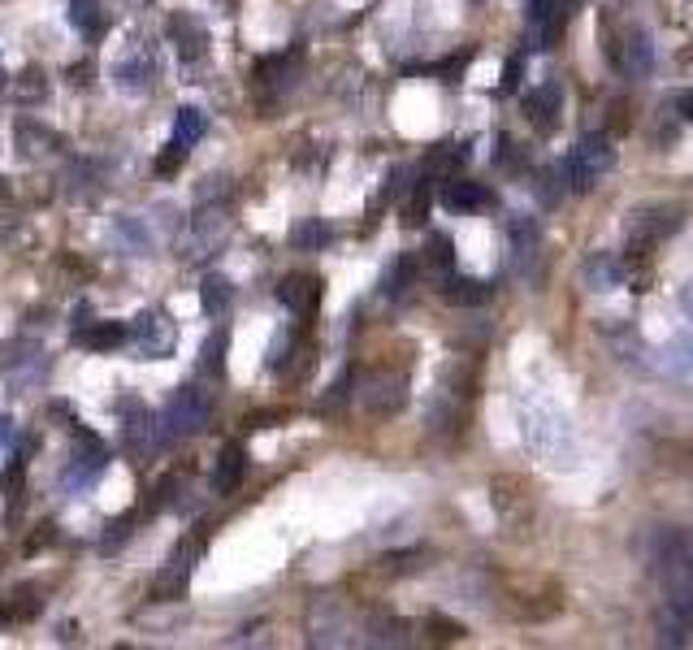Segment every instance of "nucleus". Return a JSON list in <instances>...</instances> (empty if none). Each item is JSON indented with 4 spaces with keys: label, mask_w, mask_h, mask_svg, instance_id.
<instances>
[{
    "label": "nucleus",
    "mask_w": 693,
    "mask_h": 650,
    "mask_svg": "<svg viewBox=\"0 0 693 650\" xmlns=\"http://www.w3.org/2000/svg\"><path fill=\"white\" fill-rule=\"evenodd\" d=\"M18 91H26V96H39V91H44V83H39V70H26V87H18Z\"/></svg>",
    "instance_id": "58836bf2"
},
{
    "label": "nucleus",
    "mask_w": 693,
    "mask_h": 650,
    "mask_svg": "<svg viewBox=\"0 0 693 650\" xmlns=\"http://www.w3.org/2000/svg\"><path fill=\"white\" fill-rule=\"evenodd\" d=\"M442 299L455 308H477L490 299V282H477V278H447L442 282Z\"/></svg>",
    "instance_id": "412c9836"
},
{
    "label": "nucleus",
    "mask_w": 693,
    "mask_h": 650,
    "mask_svg": "<svg viewBox=\"0 0 693 650\" xmlns=\"http://www.w3.org/2000/svg\"><path fill=\"white\" fill-rule=\"evenodd\" d=\"M425 213H429V187L425 182H416L412 200H408V208H403V221H408V226H425Z\"/></svg>",
    "instance_id": "72a5a7b5"
},
{
    "label": "nucleus",
    "mask_w": 693,
    "mask_h": 650,
    "mask_svg": "<svg viewBox=\"0 0 693 650\" xmlns=\"http://www.w3.org/2000/svg\"><path fill=\"white\" fill-rule=\"evenodd\" d=\"M204 130H208V113L204 109H195V104H182L178 117H174V143L182 152L195 148V143L204 139Z\"/></svg>",
    "instance_id": "4be33fe9"
},
{
    "label": "nucleus",
    "mask_w": 693,
    "mask_h": 650,
    "mask_svg": "<svg viewBox=\"0 0 693 650\" xmlns=\"http://www.w3.org/2000/svg\"><path fill=\"white\" fill-rule=\"evenodd\" d=\"M208 416H213V399H208V390L200 386H178L174 395H169L165 403V412H161V438L165 442H178V438H191V434H200V429L208 425Z\"/></svg>",
    "instance_id": "7ed1b4c3"
},
{
    "label": "nucleus",
    "mask_w": 693,
    "mask_h": 650,
    "mask_svg": "<svg viewBox=\"0 0 693 650\" xmlns=\"http://www.w3.org/2000/svg\"><path fill=\"white\" fill-rule=\"evenodd\" d=\"M130 338V325L122 321H91V330H78V343L87 351H117Z\"/></svg>",
    "instance_id": "aec40b11"
},
{
    "label": "nucleus",
    "mask_w": 693,
    "mask_h": 650,
    "mask_svg": "<svg viewBox=\"0 0 693 650\" xmlns=\"http://www.w3.org/2000/svg\"><path fill=\"white\" fill-rule=\"evenodd\" d=\"M169 35H174L178 57L187 61V65H191V61H200L204 52H208V31L191 18V13H174V18H169Z\"/></svg>",
    "instance_id": "2eb2a0df"
},
{
    "label": "nucleus",
    "mask_w": 693,
    "mask_h": 650,
    "mask_svg": "<svg viewBox=\"0 0 693 650\" xmlns=\"http://www.w3.org/2000/svg\"><path fill=\"white\" fill-rule=\"evenodd\" d=\"M507 239H512L516 265H529L533 252H538V226H533V217H512V221H507Z\"/></svg>",
    "instance_id": "b1692460"
},
{
    "label": "nucleus",
    "mask_w": 693,
    "mask_h": 650,
    "mask_svg": "<svg viewBox=\"0 0 693 650\" xmlns=\"http://www.w3.org/2000/svg\"><path fill=\"white\" fill-rule=\"evenodd\" d=\"M369 633H373L369 642H377V646H399V642H408V624H403V620H390V616L373 620Z\"/></svg>",
    "instance_id": "c756f323"
},
{
    "label": "nucleus",
    "mask_w": 693,
    "mask_h": 650,
    "mask_svg": "<svg viewBox=\"0 0 693 650\" xmlns=\"http://www.w3.org/2000/svg\"><path fill=\"white\" fill-rule=\"evenodd\" d=\"M291 243L299 247V252H321L325 243H330V226L317 217H304V221H295L291 226Z\"/></svg>",
    "instance_id": "cd10ccee"
},
{
    "label": "nucleus",
    "mask_w": 693,
    "mask_h": 650,
    "mask_svg": "<svg viewBox=\"0 0 693 650\" xmlns=\"http://www.w3.org/2000/svg\"><path fill=\"white\" fill-rule=\"evenodd\" d=\"M681 226H685L681 200H642L624 217V239H629V252H646V247H659L663 239H672Z\"/></svg>",
    "instance_id": "f257e3e1"
},
{
    "label": "nucleus",
    "mask_w": 693,
    "mask_h": 650,
    "mask_svg": "<svg viewBox=\"0 0 693 650\" xmlns=\"http://www.w3.org/2000/svg\"><path fill=\"white\" fill-rule=\"evenodd\" d=\"M9 438H13V421L9 416H0V447H9Z\"/></svg>",
    "instance_id": "ea45409f"
},
{
    "label": "nucleus",
    "mask_w": 693,
    "mask_h": 650,
    "mask_svg": "<svg viewBox=\"0 0 693 650\" xmlns=\"http://www.w3.org/2000/svg\"><path fill=\"white\" fill-rule=\"evenodd\" d=\"M13 139H18V152L26 161H44V156L61 152V135H52V130H44L39 122H18Z\"/></svg>",
    "instance_id": "dca6fc26"
},
{
    "label": "nucleus",
    "mask_w": 693,
    "mask_h": 650,
    "mask_svg": "<svg viewBox=\"0 0 693 650\" xmlns=\"http://www.w3.org/2000/svg\"><path fill=\"white\" fill-rule=\"evenodd\" d=\"M442 204H447L451 213H477V208H486V204H490V191L481 187V182L451 178L447 187H442Z\"/></svg>",
    "instance_id": "f3484780"
},
{
    "label": "nucleus",
    "mask_w": 693,
    "mask_h": 650,
    "mask_svg": "<svg viewBox=\"0 0 693 650\" xmlns=\"http://www.w3.org/2000/svg\"><path fill=\"white\" fill-rule=\"evenodd\" d=\"M113 83H117V91H126V96H143V91H152L156 57L148 48H130L126 57H117V65H113Z\"/></svg>",
    "instance_id": "9d476101"
},
{
    "label": "nucleus",
    "mask_w": 693,
    "mask_h": 650,
    "mask_svg": "<svg viewBox=\"0 0 693 650\" xmlns=\"http://www.w3.org/2000/svg\"><path fill=\"white\" fill-rule=\"evenodd\" d=\"M308 642L312 646H343L347 642V616L343 607H334V598H321L308 616Z\"/></svg>",
    "instance_id": "f8f14e48"
},
{
    "label": "nucleus",
    "mask_w": 693,
    "mask_h": 650,
    "mask_svg": "<svg viewBox=\"0 0 693 650\" xmlns=\"http://www.w3.org/2000/svg\"><path fill=\"white\" fill-rule=\"evenodd\" d=\"M429 629H434V637H442V642H447V637H451V642H455V637H464V629L455 620H429Z\"/></svg>",
    "instance_id": "e433bc0d"
},
{
    "label": "nucleus",
    "mask_w": 693,
    "mask_h": 650,
    "mask_svg": "<svg viewBox=\"0 0 693 650\" xmlns=\"http://www.w3.org/2000/svg\"><path fill=\"white\" fill-rule=\"evenodd\" d=\"M226 343L230 338L226 334H208V343H204V351H200V373L204 377H221V356H226Z\"/></svg>",
    "instance_id": "c85d7f7f"
},
{
    "label": "nucleus",
    "mask_w": 693,
    "mask_h": 650,
    "mask_svg": "<svg viewBox=\"0 0 693 650\" xmlns=\"http://www.w3.org/2000/svg\"><path fill=\"white\" fill-rule=\"evenodd\" d=\"M360 399H364V408H369L373 416H395V412H403V403H408V377L395 373V369L369 373Z\"/></svg>",
    "instance_id": "1a4fd4ad"
},
{
    "label": "nucleus",
    "mask_w": 693,
    "mask_h": 650,
    "mask_svg": "<svg viewBox=\"0 0 693 650\" xmlns=\"http://www.w3.org/2000/svg\"><path fill=\"white\" fill-rule=\"evenodd\" d=\"M412 273H416V260H412V256H403V260H395V269H390V273H386V295H403V291H408Z\"/></svg>",
    "instance_id": "473e14b6"
},
{
    "label": "nucleus",
    "mask_w": 693,
    "mask_h": 650,
    "mask_svg": "<svg viewBox=\"0 0 693 650\" xmlns=\"http://www.w3.org/2000/svg\"><path fill=\"white\" fill-rule=\"evenodd\" d=\"M663 22L676 31H693V0H663Z\"/></svg>",
    "instance_id": "2f4dec72"
},
{
    "label": "nucleus",
    "mask_w": 693,
    "mask_h": 650,
    "mask_svg": "<svg viewBox=\"0 0 693 650\" xmlns=\"http://www.w3.org/2000/svg\"><path fill=\"white\" fill-rule=\"evenodd\" d=\"M616 165V148H611L607 135H585L577 139V148L568 152V165H564V178L572 182V191H590L598 187V178Z\"/></svg>",
    "instance_id": "20e7f679"
},
{
    "label": "nucleus",
    "mask_w": 693,
    "mask_h": 650,
    "mask_svg": "<svg viewBox=\"0 0 693 650\" xmlns=\"http://www.w3.org/2000/svg\"><path fill=\"white\" fill-rule=\"evenodd\" d=\"M585 286H590V291H616V286H624V260L594 256L590 265H585Z\"/></svg>",
    "instance_id": "5701e85b"
},
{
    "label": "nucleus",
    "mask_w": 693,
    "mask_h": 650,
    "mask_svg": "<svg viewBox=\"0 0 693 650\" xmlns=\"http://www.w3.org/2000/svg\"><path fill=\"white\" fill-rule=\"evenodd\" d=\"M607 52H611V65L629 78H650V70H655V39H650V31L637 22L624 26V31L611 39Z\"/></svg>",
    "instance_id": "0eeeda50"
},
{
    "label": "nucleus",
    "mask_w": 693,
    "mask_h": 650,
    "mask_svg": "<svg viewBox=\"0 0 693 650\" xmlns=\"http://www.w3.org/2000/svg\"><path fill=\"white\" fill-rule=\"evenodd\" d=\"M278 295H282V304L295 312V317H312V312L321 308V278L317 273H291V278H282L278 286Z\"/></svg>",
    "instance_id": "ddd939ff"
},
{
    "label": "nucleus",
    "mask_w": 693,
    "mask_h": 650,
    "mask_svg": "<svg viewBox=\"0 0 693 650\" xmlns=\"http://www.w3.org/2000/svg\"><path fill=\"white\" fill-rule=\"evenodd\" d=\"M230 299H234V286L226 278H217V273H208L204 286H200V308L208 317H221V312L230 308Z\"/></svg>",
    "instance_id": "bb28decb"
},
{
    "label": "nucleus",
    "mask_w": 693,
    "mask_h": 650,
    "mask_svg": "<svg viewBox=\"0 0 693 650\" xmlns=\"http://www.w3.org/2000/svg\"><path fill=\"white\" fill-rule=\"evenodd\" d=\"M672 104H676V113H681L685 122H693V87H689V91H676Z\"/></svg>",
    "instance_id": "4c0bfd02"
},
{
    "label": "nucleus",
    "mask_w": 693,
    "mask_h": 650,
    "mask_svg": "<svg viewBox=\"0 0 693 650\" xmlns=\"http://www.w3.org/2000/svg\"><path fill=\"white\" fill-rule=\"evenodd\" d=\"M191 568H195V542H182L178 551L169 555V564L161 568V577H156V594H161V598H178V594H187Z\"/></svg>",
    "instance_id": "4468645a"
},
{
    "label": "nucleus",
    "mask_w": 693,
    "mask_h": 650,
    "mask_svg": "<svg viewBox=\"0 0 693 650\" xmlns=\"http://www.w3.org/2000/svg\"><path fill=\"white\" fill-rule=\"evenodd\" d=\"M559 83H542L538 91H529L525 96V113H529V122L533 126H542V130H551L559 122Z\"/></svg>",
    "instance_id": "6ab92c4d"
},
{
    "label": "nucleus",
    "mask_w": 693,
    "mask_h": 650,
    "mask_svg": "<svg viewBox=\"0 0 693 650\" xmlns=\"http://www.w3.org/2000/svg\"><path fill=\"white\" fill-rule=\"evenodd\" d=\"M520 434L551 464H572V429L551 403H525L520 408Z\"/></svg>",
    "instance_id": "f03ea898"
},
{
    "label": "nucleus",
    "mask_w": 693,
    "mask_h": 650,
    "mask_svg": "<svg viewBox=\"0 0 693 650\" xmlns=\"http://www.w3.org/2000/svg\"><path fill=\"white\" fill-rule=\"evenodd\" d=\"M70 22H74V31L91 35L100 26V0H70Z\"/></svg>",
    "instance_id": "7c9ffc66"
},
{
    "label": "nucleus",
    "mask_w": 693,
    "mask_h": 650,
    "mask_svg": "<svg viewBox=\"0 0 693 650\" xmlns=\"http://www.w3.org/2000/svg\"><path fill=\"white\" fill-rule=\"evenodd\" d=\"M130 343H135V351L143 360H165V356H174V347H178V325L165 308H143L139 317L130 321Z\"/></svg>",
    "instance_id": "423d86ee"
},
{
    "label": "nucleus",
    "mask_w": 693,
    "mask_h": 650,
    "mask_svg": "<svg viewBox=\"0 0 693 650\" xmlns=\"http://www.w3.org/2000/svg\"><path fill=\"white\" fill-rule=\"evenodd\" d=\"M451 260H455V252H451V239H447V234H434V239H429V265L451 269Z\"/></svg>",
    "instance_id": "f704fd0d"
},
{
    "label": "nucleus",
    "mask_w": 693,
    "mask_h": 650,
    "mask_svg": "<svg viewBox=\"0 0 693 650\" xmlns=\"http://www.w3.org/2000/svg\"><path fill=\"white\" fill-rule=\"evenodd\" d=\"M104 460H109V455H104L100 438H96V434H78V438H74V455H70V464H65V473H61L65 490L83 494L91 481L104 473Z\"/></svg>",
    "instance_id": "6e6552de"
},
{
    "label": "nucleus",
    "mask_w": 693,
    "mask_h": 650,
    "mask_svg": "<svg viewBox=\"0 0 693 650\" xmlns=\"http://www.w3.org/2000/svg\"><path fill=\"white\" fill-rule=\"evenodd\" d=\"M230 208L226 204H208L191 217V230H187V243H182V256L187 260H208V256H217L221 247H226L230 239Z\"/></svg>",
    "instance_id": "39448f33"
},
{
    "label": "nucleus",
    "mask_w": 693,
    "mask_h": 650,
    "mask_svg": "<svg viewBox=\"0 0 693 650\" xmlns=\"http://www.w3.org/2000/svg\"><path fill=\"white\" fill-rule=\"evenodd\" d=\"M122 442L135 455H152V447L161 442V425H156V416L143 408V403L130 399L126 403V425H122Z\"/></svg>",
    "instance_id": "9b49d317"
},
{
    "label": "nucleus",
    "mask_w": 693,
    "mask_h": 650,
    "mask_svg": "<svg viewBox=\"0 0 693 650\" xmlns=\"http://www.w3.org/2000/svg\"><path fill=\"white\" fill-rule=\"evenodd\" d=\"M243 473H247V455H243V447H239V442H226V447H221V455H217L213 490H217V494H230V490H239Z\"/></svg>",
    "instance_id": "a211bd4d"
},
{
    "label": "nucleus",
    "mask_w": 693,
    "mask_h": 650,
    "mask_svg": "<svg viewBox=\"0 0 693 650\" xmlns=\"http://www.w3.org/2000/svg\"><path fill=\"white\" fill-rule=\"evenodd\" d=\"M113 239L122 243L130 256H148V252H152V234H148V226H143L139 217H117Z\"/></svg>",
    "instance_id": "393cba45"
},
{
    "label": "nucleus",
    "mask_w": 693,
    "mask_h": 650,
    "mask_svg": "<svg viewBox=\"0 0 693 650\" xmlns=\"http://www.w3.org/2000/svg\"><path fill=\"white\" fill-rule=\"evenodd\" d=\"M182 156H187V152H182L178 143H169V152H165V156H156V174H161V178H165V174H174V169L182 165Z\"/></svg>",
    "instance_id": "c9c22d12"
},
{
    "label": "nucleus",
    "mask_w": 693,
    "mask_h": 650,
    "mask_svg": "<svg viewBox=\"0 0 693 650\" xmlns=\"http://www.w3.org/2000/svg\"><path fill=\"white\" fill-rule=\"evenodd\" d=\"M681 304H685V312H689V321H693V286H689V291H685V299H681Z\"/></svg>",
    "instance_id": "a19ab883"
},
{
    "label": "nucleus",
    "mask_w": 693,
    "mask_h": 650,
    "mask_svg": "<svg viewBox=\"0 0 693 650\" xmlns=\"http://www.w3.org/2000/svg\"><path fill=\"white\" fill-rule=\"evenodd\" d=\"M659 364L681 382H693V338H676L672 347L659 351Z\"/></svg>",
    "instance_id": "a878e982"
}]
</instances>
